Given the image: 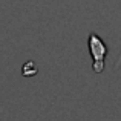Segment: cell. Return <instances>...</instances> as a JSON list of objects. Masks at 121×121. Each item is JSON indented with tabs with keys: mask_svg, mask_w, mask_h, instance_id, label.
Masks as SVG:
<instances>
[{
	"mask_svg": "<svg viewBox=\"0 0 121 121\" xmlns=\"http://www.w3.org/2000/svg\"><path fill=\"white\" fill-rule=\"evenodd\" d=\"M87 46H89V52H91L94 63H92V69L97 74H101L104 71V57L107 54V46L100 35H97L95 32L89 34V40H87Z\"/></svg>",
	"mask_w": 121,
	"mask_h": 121,
	"instance_id": "6da1fadb",
	"label": "cell"
},
{
	"mask_svg": "<svg viewBox=\"0 0 121 121\" xmlns=\"http://www.w3.org/2000/svg\"><path fill=\"white\" fill-rule=\"evenodd\" d=\"M37 72H39V66H37L35 61H32V60H28V61L22 66V75L26 77V78L37 75Z\"/></svg>",
	"mask_w": 121,
	"mask_h": 121,
	"instance_id": "7a4b0ae2",
	"label": "cell"
}]
</instances>
